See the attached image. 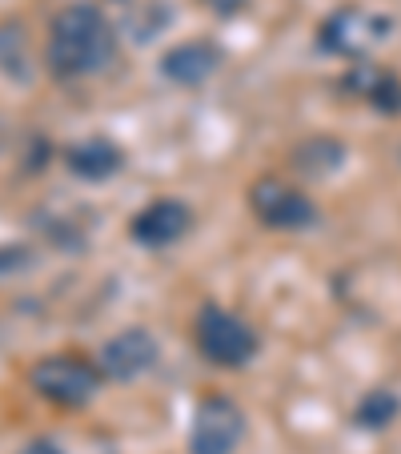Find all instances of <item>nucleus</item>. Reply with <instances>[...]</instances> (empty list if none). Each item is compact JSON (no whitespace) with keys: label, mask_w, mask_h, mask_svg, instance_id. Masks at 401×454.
<instances>
[{"label":"nucleus","mask_w":401,"mask_h":454,"mask_svg":"<svg viewBox=\"0 0 401 454\" xmlns=\"http://www.w3.org/2000/svg\"><path fill=\"white\" fill-rule=\"evenodd\" d=\"M245 442V411L229 395H205L189 422V454H237Z\"/></svg>","instance_id":"6"},{"label":"nucleus","mask_w":401,"mask_h":454,"mask_svg":"<svg viewBox=\"0 0 401 454\" xmlns=\"http://www.w3.org/2000/svg\"><path fill=\"white\" fill-rule=\"evenodd\" d=\"M245 206L257 225H265V230H274V233H305L321 222V209L313 206V198H309L305 189L289 185L285 177H274V173L249 181Z\"/></svg>","instance_id":"5"},{"label":"nucleus","mask_w":401,"mask_h":454,"mask_svg":"<svg viewBox=\"0 0 401 454\" xmlns=\"http://www.w3.org/2000/svg\"><path fill=\"white\" fill-rule=\"evenodd\" d=\"M345 97L353 101H366L374 113H385V117H397L401 113V77L385 65H374V60H353L350 69L337 81Z\"/></svg>","instance_id":"11"},{"label":"nucleus","mask_w":401,"mask_h":454,"mask_svg":"<svg viewBox=\"0 0 401 454\" xmlns=\"http://www.w3.org/2000/svg\"><path fill=\"white\" fill-rule=\"evenodd\" d=\"M397 414H401V398L393 395L389 386H377V390H366V395H361V403L353 406L350 422L358 430H385Z\"/></svg>","instance_id":"13"},{"label":"nucleus","mask_w":401,"mask_h":454,"mask_svg":"<svg viewBox=\"0 0 401 454\" xmlns=\"http://www.w3.org/2000/svg\"><path fill=\"white\" fill-rule=\"evenodd\" d=\"M20 454H65V450H60L52 438H33V442H25V450Z\"/></svg>","instance_id":"17"},{"label":"nucleus","mask_w":401,"mask_h":454,"mask_svg":"<svg viewBox=\"0 0 401 454\" xmlns=\"http://www.w3.org/2000/svg\"><path fill=\"white\" fill-rule=\"evenodd\" d=\"M157 362H161V342L149 326H125L96 350L104 382H137L149 370H157Z\"/></svg>","instance_id":"7"},{"label":"nucleus","mask_w":401,"mask_h":454,"mask_svg":"<svg viewBox=\"0 0 401 454\" xmlns=\"http://www.w3.org/2000/svg\"><path fill=\"white\" fill-rule=\"evenodd\" d=\"M117 57V25L96 0H73L52 12L44 33V65L57 81H85Z\"/></svg>","instance_id":"1"},{"label":"nucleus","mask_w":401,"mask_h":454,"mask_svg":"<svg viewBox=\"0 0 401 454\" xmlns=\"http://www.w3.org/2000/svg\"><path fill=\"white\" fill-rule=\"evenodd\" d=\"M20 28L17 25H4L0 28V69L4 73H12V65H17V52H20V44H25V36H17Z\"/></svg>","instance_id":"15"},{"label":"nucleus","mask_w":401,"mask_h":454,"mask_svg":"<svg viewBox=\"0 0 401 454\" xmlns=\"http://www.w3.org/2000/svg\"><path fill=\"white\" fill-rule=\"evenodd\" d=\"M193 230H197V214L181 198H153L128 222V238L141 249H169L177 241H185Z\"/></svg>","instance_id":"8"},{"label":"nucleus","mask_w":401,"mask_h":454,"mask_svg":"<svg viewBox=\"0 0 401 454\" xmlns=\"http://www.w3.org/2000/svg\"><path fill=\"white\" fill-rule=\"evenodd\" d=\"M33 262H36V254L25 241H4V246H0V278L25 274V270H33Z\"/></svg>","instance_id":"14"},{"label":"nucleus","mask_w":401,"mask_h":454,"mask_svg":"<svg viewBox=\"0 0 401 454\" xmlns=\"http://www.w3.org/2000/svg\"><path fill=\"white\" fill-rule=\"evenodd\" d=\"M393 17L389 12H374L361 4H342L317 25V49L325 57H342V60H366L374 49H382L393 36Z\"/></svg>","instance_id":"4"},{"label":"nucleus","mask_w":401,"mask_h":454,"mask_svg":"<svg viewBox=\"0 0 401 454\" xmlns=\"http://www.w3.org/2000/svg\"><path fill=\"white\" fill-rule=\"evenodd\" d=\"M120 4H133V0H120Z\"/></svg>","instance_id":"18"},{"label":"nucleus","mask_w":401,"mask_h":454,"mask_svg":"<svg viewBox=\"0 0 401 454\" xmlns=\"http://www.w3.org/2000/svg\"><path fill=\"white\" fill-rule=\"evenodd\" d=\"M28 386L36 390V398H44L57 411H81L89 406L104 386V374L93 358L77 350H60V354H44L28 366Z\"/></svg>","instance_id":"2"},{"label":"nucleus","mask_w":401,"mask_h":454,"mask_svg":"<svg viewBox=\"0 0 401 454\" xmlns=\"http://www.w3.org/2000/svg\"><path fill=\"white\" fill-rule=\"evenodd\" d=\"M221 69H225V49L217 41H209V36L173 44V49H165L161 60H157V73L177 89H201Z\"/></svg>","instance_id":"9"},{"label":"nucleus","mask_w":401,"mask_h":454,"mask_svg":"<svg viewBox=\"0 0 401 454\" xmlns=\"http://www.w3.org/2000/svg\"><path fill=\"white\" fill-rule=\"evenodd\" d=\"M293 169L305 173V177H329L345 165V145L329 133H317V137H305L297 149L289 153Z\"/></svg>","instance_id":"12"},{"label":"nucleus","mask_w":401,"mask_h":454,"mask_svg":"<svg viewBox=\"0 0 401 454\" xmlns=\"http://www.w3.org/2000/svg\"><path fill=\"white\" fill-rule=\"evenodd\" d=\"M193 346L201 362L217 370H245L261 350V334L249 326L237 309H225L217 301H205L193 317Z\"/></svg>","instance_id":"3"},{"label":"nucleus","mask_w":401,"mask_h":454,"mask_svg":"<svg viewBox=\"0 0 401 454\" xmlns=\"http://www.w3.org/2000/svg\"><path fill=\"white\" fill-rule=\"evenodd\" d=\"M197 4H201L205 12H213L217 20H233L249 9V0H197Z\"/></svg>","instance_id":"16"},{"label":"nucleus","mask_w":401,"mask_h":454,"mask_svg":"<svg viewBox=\"0 0 401 454\" xmlns=\"http://www.w3.org/2000/svg\"><path fill=\"white\" fill-rule=\"evenodd\" d=\"M60 161H65V169H69L77 181L101 185V181H112L120 169H125L128 153H125V145H120L117 137H109V133H89V137L65 145Z\"/></svg>","instance_id":"10"}]
</instances>
